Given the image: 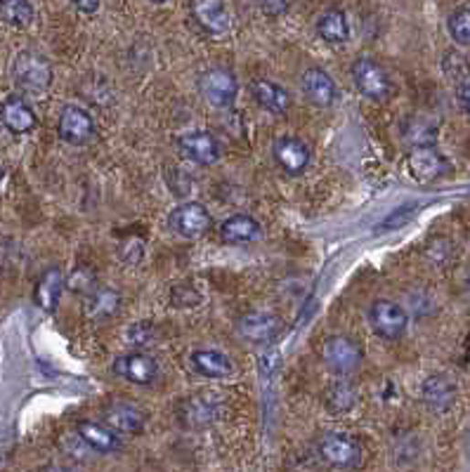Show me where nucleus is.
Returning a JSON list of instances; mask_svg holds the SVG:
<instances>
[{
	"mask_svg": "<svg viewBox=\"0 0 470 472\" xmlns=\"http://www.w3.org/2000/svg\"><path fill=\"white\" fill-rule=\"evenodd\" d=\"M12 79L22 90L46 92L52 83V67L38 52L24 50L12 62Z\"/></svg>",
	"mask_w": 470,
	"mask_h": 472,
	"instance_id": "nucleus-1",
	"label": "nucleus"
},
{
	"mask_svg": "<svg viewBox=\"0 0 470 472\" xmlns=\"http://www.w3.org/2000/svg\"><path fill=\"white\" fill-rule=\"evenodd\" d=\"M350 76L355 88L367 100L380 102V100H386L390 95V76L386 74V68L380 67L379 62H374L371 58L355 59L350 67Z\"/></svg>",
	"mask_w": 470,
	"mask_h": 472,
	"instance_id": "nucleus-2",
	"label": "nucleus"
},
{
	"mask_svg": "<svg viewBox=\"0 0 470 472\" xmlns=\"http://www.w3.org/2000/svg\"><path fill=\"white\" fill-rule=\"evenodd\" d=\"M317 454L324 463L334 467H355L362 461V446L343 433H326L319 437Z\"/></svg>",
	"mask_w": 470,
	"mask_h": 472,
	"instance_id": "nucleus-3",
	"label": "nucleus"
},
{
	"mask_svg": "<svg viewBox=\"0 0 470 472\" xmlns=\"http://www.w3.org/2000/svg\"><path fill=\"white\" fill-rule=\"evenodd\" d=\"M322 362L338 376H347L362 364V350L355 341L346 336H331L322 345Z\"/></svg>",
	"mask_w": 470,
	"mask_h": 472,
	"instance_id": "nucleus-4",
	"label": "nucleus"
},
{
	"mask_svg": "<svg viewBox=\"0 0 470 472\" xmlns=\"http://www.w3.org/2000/svg\"><path fill=\"white\" fill-rule=\"evenodd\" d=\"M369 321H371L376 333L380 338H388V341H397L409 326L407 309L392 300H376L369 309Z\"/></svg>",
	"mask_w": 470,
	"mask_h": 472,
	"instance_id": "nucleus-5",
	"label": "nucleus"
},
{
	"mask_svg": "<svg viewBox=\"0 0 470 472\" xmlns=\"http://www.w3.org/2000/svg\"><path fill=\"white\" fill-rule=\"evenodd\" d=\"M198 88H201V95H204L206 102L218 109L232 107L239 92L237 79L227 68H210V71H206L201 80H198Z\"/></svg>",
	"mask_w": 470,
	"mask_h": 472,
	"instance_id": "nucleus-6",
	"label": "nucleus"
},
{
	"mask_svg": "<svg viewBox=\"0 0 470 472\" xmlns=\"http://www.w3.org/2000/svg\"><path fill=\"white\" fill-rule=\"evenodd\" d=\"M222 411L220 394L216 393H204V394H192L189 399H185L180 404V421L185 427H206L213 421H218V415Z\"/></svg>",
	"mask_w": 470,
	"mask_h": 472,
	"instance_id": "nucleus-7",
	"label": "nucleus"
},
{
	"mask_svg": "<svg viewBox=\"0 0 470 472\" xmlns=\"http://www.w3.org/2000/svg\"><path fill=\"white\" fill-rule=\"evenodd\" d=\"M407 171L419 183H435L452 171V163L435 147H425L414 149L407 156Z\"/></svg>",
	"mask_w": 470,
	"mask_h": 472,
	"instance_id": "nucleus-8",
	"label": "nucleus"
},
{
	"mask_svg": "<svg viewBox=\"0 0 470 472\" xmlns=\"http://www.w3.org/2000/svg\"><path fill=\"white\" fill-rule=\"evenodd\" d=\"M168 225L173 232L180 234L182 239H197V236L208 232L210 215L204 205L197 204V201H189V204L177 205L176 211L170 213Z\"/></svg>",
	"mask_w": 470,
	"mask_h": 472,
	"instance_id": "nucleus-9",
	"label": "nucleus"
},
{
	"mask_svg": "<svg viewBox=\"0 0 470 472\" xmlns=\"http://www.w3.org/2000/svg\"><path fill=\"white\" fill-rule=\"evenodd\" d=\"M112 371L119 378L128 383H135V385H152L156 378H159V364L154 362V357L144 352H128L121 354L116 362H113Z\"/></svg>",
	"mask_w": 470,
	"mask_h": 472,
	"instance_id": "nucleus-10",
	"label": "nucleus"
},
{
	"mask_svg": "<svg viewBox=\"0 0 470 472\" xmlns=\"http://www.w3.org/2000/svg\"><path fill=\"white\" fill-rule=\"evenodd\" d=\"M177 147L189 161L198 165H213L222 154L218 137L206 131L185 132V135L177 137Z\"/></svg>",
	"mask_w": 470,
	"mask_h": 472,
	"instance_id": "nucleus-11",
	"label": "nucleus"
},
{
	"mask_svg": "<svg viewBox=\"0 0 470 472\" xmlns=\"http://www.w3.org/2000/svg\"><path fill=\"white\" fill-rule=\"evenodd\" d=\"M57 132L64 142L69 144H85L91 142L95 135V121L92 116L80 107H64L57 123Z\"/></svg>",
	"mask_w": 470,
	"mask_h": 472,
	"instance_id": "nucleus-12",
	"label": "nucleus"
},
{
	"mask_svg": "<svg viewBox=\"0 0 470 472\" xmlns=\"http://www.w3.org/2000/svg\"><path fill=\"white\" fill-rule=\"evenodd\" d=\"M237 330L244 341L255 342V345L270 342L279 333V317L267 309H255L239 319Z\"/></svg>",
	"mask_w": 470,
	"mask_h": 472,
	"instance_id": "nucleus-13",
	"label": "nucleus"
},
{
	"mask_svg": "<svg viewBox=\"0 0 470 472\" xmlns=\"http://www.w3.org/2000/svg\"><path fill=\"white\" fill-rule=\"evenodd\" d=\"M104 423L112 427L113 433L140 435L144 430L147 415H144L140 406L131 404V402H112L104 409Z\"/></svg>",
	"mask_w": 470,
	"mask_h": 472,
	"instance_id": "nucleus-14",
	"label": "nucleus"
},
{
	"mask_svg": "<svg viewBox=\"0 0 470 472\" xmlns=\"http://www.w3.org/2000/svg\"><path fill=\"white\" fill-rule=\"evenodd\" d=\"M0 121L7 131L24 135L36 128V114L22 95H10L0 104Z\"/></svg>",
	"mask_w": 470,
	"mask_h": 472,
	"instance_id": "nucleus-15",
	"label": "nucleus"
},
{
	"mask_svg": "<svg viewBox=\"0 0 470 472\" xmlns=\"http://www.w3.org/2000/svg\"><path fill=\"white\" fill-rule=\"evenodd\" d=\"M272 152L277 163L282 165L283 171L291 173V175L303 173L307 168V163H310V149H307V144L303 140H298L294 135L279 137L277 142H274Z\"/></svg>",
	"mask_w": 470,
	"mask_h": 472,
	"instance_id": "nucleus-16",
	"label": "nucleus"
},
{
	"mask_svg": "<svg viewBox=\"0 0 470 472\" xmlns=\"http://www.w3.org/2000/svg\"><path fill=\"white\" fill-rule=\"evenodd\" d=\"M192 15L198 22V26L210 36H222L232 29V15L225 7V3H218V0L194 3Z\"/></svg>",
	"mask_w": 470,
	"mask_h": 472,
	"instance_id": "nucleus-17",
	"label": "nucleus"
},
{
	"mask_svg": "<svg viewBox=\"0 0 470 472\" xmlns=\"http://www.w3.org/2000/svg\"><path fill=\"white\" fill-rule=\"evenodd\" d=\"M301 88L307 100L317 107H331L336 102V95H338L334 79L319 67L307 68L301 79Z\"/></svg>",
	"mask_w": 470,
	"mask_h": 472,
	"instance_id": "nucleus-18",
	"label": "nucleus"
},
{
	"mask_svg": "<svg viewBox=\"0 0 470 472\" xmlns=\"http://www.w3.org/2000/svg\"><path fill=\"white\" fill-rule=\"evenodd\" d=\"M189 364L204 378H230L234 373L232 359L218 350H194L189 354Z\"/></svg>",
	"mask_w": 470,
	"mask_h": 472,
	"instance_id": "nucleus-19",
	"label": "nucleus"
},
{
	"mask_svg": "<svg viewBox=\"0 0 470 472\" xmlns=\"http://www.w3.org/2000/svg\"><path fill=\"white\" fill-rule=\"evenodd\" d=\"M315 29H317L319 38L334 43V46L347 43V38H350V22H347L346 12L338 10V7L319 12L317 19H315Z\"/></svg>",
	"mask_w": 470,
	"mask_h": 472,
	"instance_id": "nucleus-20",
	"label": "nucleus"
},
{
	"mask_svg": "<svg viewBox=\"0 0 470 472\" xmlns=\"http://www.w3.org/2000/svg\"><path fill=\"white\" fill-rule=\"evenodd\" d=\"M251 95H253V100L258 104H261L265 111H270V114H286V109H289L291 100H289V92L283 90L279 83H274V80H267V79H258L251 83Z\"/></svg>",
	"mask_w": 470,
	"mask_h": 472,
	"instance_id": "nucleus-21",
	"label": "nucleus"
},
{
	"mask_svg": "<svg viewBox=\"0 0 470 472\" xmlns=\"http://www.w3.org/2000/svg\"><path fill=\"white\" fill-rule=\"evenodd\" d=\"M76 435L91 446V451H97V454H113L121 446L119 437L113 435L112 427L102 425V423L80 421L79 427H76Z\"/></svg>",
	"mask_w": 470,
	"mask_h": 472,
	"instance_id": "nucleus-22",
	"label": "nucleus"
},
{
	"mask_svg": "<svg viewBox=\"0 0 470 472\" xmlns=\"http://www.w3.org/2000/svg\"><path fill=\"white\" fill-rule=\"evenodd\" d=\"M64 274L62 269L50 267L43 277L38 279L34 290V300L40 309H46V312H55L57 302L62 298V290H64Z\"/></svg>",
	"mask_w": 470,
	"mask_h": 472,
	"instance_id": "nucleus-23",
	"label": "nucleus"
},
{
	"mask_svg": "<svg viewBox=\"0 0 470 472\" xmlns=\"http://www.w3.org/2000/svg\"><path fill=\"white\" fill-rule=\"evenodd\" d=\"M121 296L112 288H95L85 298V317L92 321H107L119 312Z\"/></svg>",
	"mask_w": 470,
	"mask_h": 472,
	"instance_id": "nucleus-24",
	"label": "nucleus"
},
{
	"mask_svg": "<svg viewBox=\"0 0 470 472\" xmlns=\"http://www.w3.org/2000/svg\"><path fill=\"white\" fill-rule=\"evenodd\" d=\"M220 236L227 244H249L261 236V225L251 215H232L222 222Z\"/></svg>",
	"mask_w": 470,
	"mask_h": 472,
	"instance_id": "nucleus-25",
	"label": "nucleus"
},
{
	"mask_svg": "<svg viewBox=\"0 0 470 472\" xmlns=\"http://www.w3.org/2000/svg\"><path fill=\"white\" fill-rule=\"evenodd\" d=\"M402 137L414 149L433 147L437 142V128L433 126L431 121L414 116V119H407L402 123Z\"/></svg>",
	"mask_w": 470,
	"mask_h": 472,
	"instance_id": "nucleus-26",
	"label": "nucleus"
},
{
	"mask_svg": "<svg viewBox=\"0 0 470 472\" xmlns=\"http://www.w3.org/2000/svg\"><path fill=\"white\" fill-rule=\"evenodd\" d=\"M456 397V390L447 376H433L423 383V399L435 409H444Z\"/></svg>",
	"mask_w": 470,
	"mask_h": 472,
	"instance_id": "nucleus-27",
	"label": "nucleus"
},
{
	"mask_svg": "<svg viewBox=\"0 0 470 472\" xmlns=\"http://www.w3.org/2000/svg\"><path fill=\"white\" fill-rule=\"evenodd\" d=\"M34 5H28L24 0H10V3H0V17L5 19L12 26H27L34 22Z\"/></svg>",
	"mask_w": 470,
	"mask_h": 472,
	"instance_id": "nucleus-28",
	"label": "nucleus"
},
{
	"mask_svg": "<svg viewBox=\"0 0 470 472\" xmlns=\"http://www.w3.org/2000/svg\"><path fill=\"white\" fill-rule=\"evenodd\" d=\"M447 29L459 46H470V10L468 7H459L454 10L447 19Z\"/></svg>",
	"mask_w": 470,
	"mask_h": 472,
	"instance_id": "nucleus-29",
	"label": "nucleus"
},
{
	"mask_svg": "<svg viewBox=\"0 0 470 472\" xmlns=\"http://www.w3.org/2000/svg\"><path fill=\"white\" fill-rule=\"evenodd\" d=\"M329 406L336 411H347L352 406V390L347 385H336L329 397Z\"/></svg>",
	"mask_w": 470,
	"mask_h": 472,
	"instance_id": "nucleus-30",
	"label": "nucleus"
},
{
	"mask_svg": "<svg viewBox=\"0 0 470 472\" xmlns=\"http://www.w3.org/2000/svg\"><path fill=\"white\" fill-rule=\"evenodd\" d=\"M121 257H123L128 265H137L142 260V241L140 239H128L121 246Z\"/></svg>",
	"mask_w": 470,
	"mask_h": 472,
	"instance_id": "nucleus-31",
	"label": "nucleus"
},
{
	"mask_svg": "<svg viewBox=\"0 0 470 472\" xmlns=\"http://www.w3.org/2000/svg\"><path fill=\"white\" fill-rule=\"evenodd\" d=\"M416 205H404V208H400V211L392 213L390 217H388L383 225H380V229H395L400 227V225H404V222L411 220V215H414Z\"/></svg>",
	"mask_w": 470,
	"mask_h": 472,
	"instance_id": "nucleus-32",
	"label": "nucleus"
},
{
	"mask_svg": "<svg viewBox=\"0 0 470 472\" xmlns=\"http://www.w3.org/2000/svg\"><path fill=\"white\" fill-rule=\"evenodd\" d=\"M69 288L76 290V293H92V277L85 269H79V272L71 274V279H69Z\"/></svg>",
	"mask_w": 470,
	"mask_h": 472,
	"instance_id": "nucleus-33",
	"label": "nucleus"
},
{
	"mask_svg": "<svg viewBox=\"0 0 470 472\" xmlns=\"http://www.w3.org/2000/svg\"><path fill=\"white\" fill-rule=\"evenodd\" d=\"M459 104L464 107V111H468L470 114V86H464L459 90Z\"/></svg>",
	"mask_w": 470,
	"mask_h": 472,
	"instance_id": "nucleus-34",
	"label": "nucleus"
},
{
	"mask_svg": "<svg viewBox=\"0 0 470 472\" xmlns=\"http://www.w3.org/2000/svg\"><path fill=\"white\" fill-rule=\"evenodd\" d=\"M74 7L79 12H85V15H95V12L100 10V3H76Z\"/></svg>",
	"mask_w": 470,
	"mask_h": 472,
	"instance_id": "nucleus-35",
	"label": "nucleus"
},
{
	"mask_svg": "<svg viewBox=\"0 0 470 472\" xmlns=\"http://www.w3.org/2000/svg\"><path fill=\"white\" fill-rule=\"evenodd\" d=\"M262 10L265 12H270V15H279V12H286L289 10V5H274V3H267V5H262Z\"/></svg>",
	"mask_w": 470,
	"mask_h": 472,
	"instance_id": "nucleus-36",
	"label": "nucleus"
},
{
	"mask_svg": "<svg viewBox=\"0 0 470 472\" xmlns=\"http://www.w3.org/2000/svg\"><path fill=\"white\" fill-rule=\"evenodd\" d=\"M43 472H79V470H74V467H67V466H50V467H46Z\"/></svg>",
	"mask_w": 470,
	"mask_h": 472,
	"instance_id": "nucleus-37",
	"label": "nucleus"
},
{
	"mask_svg": "<svg viewBox=\"0 0 470 472\" xmlns=\"http://www.w3.org/2000/svg\"><path fill=\"white\" fill-rule=\"evenodd\" d=\"M0 180H3V171H0Z\"/></svg>",
	"mask_w": 470,
	"mask_h": 472,
	"instance_id": "nucleus-38",
	"label": "nucleus"
}]
</instances>
